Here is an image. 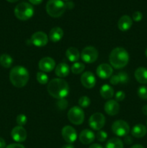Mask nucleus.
<instances>
[{
  "mask_svg": "<svg viewBox=\"0 0 147 148\" xmlns=\"http://www.w3.org/2000/svg\"><path fill=\"white\" fill-rule=\"evenodd\" d=\"M110 63L115 69H122L129 62V54L125 49L117 47L111 51L109 57Z\"/></svg>",
  "mask_w": 147,
  "mask_h": 148,
  "instance_id": "3",
  "label": "nucleus"
},
{
  "mask_svg": "<svg viewBox=\"0 0 147 148\" xmlns=\"http://www.w3.org/2000/svg\"><path fill=\"white\" fill-rule=\"evenodd\" d=\"M113 72L112 66L106 63L101 64L96 69L97 75L101 79H108L110 77Z\"/></svg>",
  "mask_w": 147,
  "mask_h": 148,
  "instance_id": "13",
  "label": "nucleus"
},
{
  "mask_svg": "<svg viewBox=\"0 0 147 148\" xmlns=\"http://www.w3.org/2000/svg\"><path fill=\"white\" fill-rule=\"evenodd\" d=\"M38 67L43 72H50L56 67V62L51 57L46 56L39 61Z\"/></svg>",
  "mask_w": 147,
  "mask_h": 148,
  "instance_id": "12",
  "label": "nucleus"
},
{
  "mask_svg": "<svg viewBox=\"0 0 147 148\" xmlns=\"http://www.w3.org/2000/svg\"><path fill=\"white\" fill-rule=\"evenodd\" d=\"M29 1L31 4H34V5H37V4H40L43 1V0H29Z\"/></svg>",
  "mask_w": 147,
  "mask_h": 148,
  "instance_id": "40",
  "label": "nucleus"
},
{
  "mask_svg": "<svg viewBox=\"0 0 147 148\" xmlns=\"http://www.w3.org/2000/svg\"><path fill=\"white\" fill-rule=\"evenodd\" d=\"M47 90L53 98L63 99L69 95V86L68 82L62 78H55L49 82Z\"/></svg>",
  "mask_w": 147,
  "mask_h": 148,
  "instance_id": "1",
  "label": "nucleus"
},
{
  "mask_svg": "<svg viewBox=\"0 0 147 148\" xmlns=\"http://www.w3.org/2000/svg\"><path fill=\"white\" fill-rule=\"evenodd\" d=\"M16 121H17L18 126L23 127L27 123V118L24 114H19L17 116V118H16Z\"/></svg>",
  "mask_w": 147,
  "mask_h": 148,
  "instance_id": "31",
  "label": "nucleus"
},
{
  "mask_svg": "<svg viewBox=\"0 0 147 148\" xmlns=\"http://www.w3.org/2000/svg\"><path fill=\"white\" fill-rule=\"evenodd\" d=\"M68 101H66L65 98L63 99H59L58 102L56 103V106H57L58 108L60 110H65L68 106Z\"/></svg>",
  "mask_w": 147,
  "mask_h": 148,
  "instance_id": "34",
  "label": "nucleus"
},
{
  "mask_svg": "<svg viewBox=\"0 0 147 148\" xmlns=\"http://www.w3.org/2000/svg\"><path fill=\"white\" fill-rule=\"evenodd\" d=\"M61 148H74V147L71 144H66L65 145H63Z\"/></svg>",
  "mask_w": 147,
  "mask_h": 148,
  "instance_id": "45",
  "label": "nucleus"
},
{
  "mask_svg": "<svg viewBox=\"0 0 147 148\" xmlns=\"http://www.w3.org/2000/svg\"><path fill=\"white\" fill-rule=\"evenodd\" d=\"M27 132L25 129L20 126H17L12 129L11 132V137L17 143H22L27 139Z\"/></svg>",
  "mask_w": 147,
  "mask_h": 148,
  "instance_id": "14",
  "label": "nucleus"
},
{
  "mask_svg": "<svg viewBox=\"0 0 147 148\" xmlns=\"http://www.w3.org/2000/svg\"><path fill=\"white\" fill-rule=\"evenodd\" d=\"M81 82L84 88L91 89L96 85V78L92 72H85L81 76Z\"/></svg>",
  "mask_w": 147,
  "mask_h": 148,
  "instance_id": "15",
  "label": "nucleus"
},
{
  "mask_svg": "<svg viewBox=\"0 0 147 148\" xmlns=\"http://www.w3.org/2000/svg\"><path fill=\"white\" fill-rule=\"evenodd\" d=\"M14 14L17 19L24 21L33 17L34 14V9L29 3H20L14 8Z\"/></svg>",
  "mask_w": 147,
  "mask_h": 148,
  "instance_id": "5",
  "label": "nucleus"
},
{
  "mask_svg": "<svg viewBox=\"0 0 147 148\" xmlns=\"http://www.w3.org/2000/svg\"><path fill=\"white\" fill-rule=\"evenodd\" d=\"M80 57L85 63L92 64L97 59L98 51L93 46H86L82 50Z\"/></svg>",
  "mask_w": 147,
  "mask_h": 148,
  "instance_id": "8",
  "label": "nucleus"
},
{
  "mask_svg": "<svg viewBox=\"0 0 147 148\" xmlns=\"http://www.w3.org/2000/svg\"><path fill=\"white\" fill-rule=\"evenodd\" d=\"M6 148H25L22 145L19 143H13V144L9 145Z\"/></svg>",
  "mask_w": 147,
  "mask_h": 148,
  "instance_id": "38",
  "label": "nucleus"
},
{
  "mask_svg": "<svg viewBox=\"0 0 147 148\" xmlns=\"http://www.w3.org/2000/svg\"><path fill=\"white\" fill-rule=\"evenodd\" d=\"M30 41L36 47H43L47 45L48 37L44 32L37 31L32 35Z\"/></svg>",
  "mask_w": 147,
  "mask_h": 148,
  "instance_id": "10",
  "label": "nucleus"
},
{
  "mask_svg": "<svg viewBox=\"0 0 147 148\" xmlns=\"http://www.w3.org/2000/svg\"><path fill=\"white\" fill-rule=\"evenodd\" d=\"M105 148H123V143L120 139L113 137L108 140L105 145Z\"/></svg>",
  "mask_w": 147,
  "mask_h": 148,
  "instance_id": "25",
  "label": "nucleus"
},
{
  "mask_svg": "<svg viewBox=\"0 0 147 148\" xmlns=\"http://www.w3.org/2000/svg\"><path fill=\"white\" fill-rule=\"evenodd\" d=\"M132 18L133 20H134L135 22H139L142 20L143 18V14L141 12L139 11H136L135 12H133L132 15Z\"/></svg>",
  "mask_w": 147,
  "mask_h": 148,
  "instance_id": "36",
  "label": "nucleus"
},
{
  "mask_svg": "<svg viewBox=\"0 0 147 148\" xmlns=\"http://www.w3.org/2000/svg\"><path fill=\"white\" fill-rule=\"evenodd\" d=\"M66 9V4L62 0H48L46 4V11L52 17H61Z\"/></svg>",
  "mask_w": 147,
  "mask_h": 148,
  "instance_id": "4",
  "label": "nucleus"
},
{
  "mask_svg": "<svg viewBox=\"0 0 147 148\" xmlns=\"http://www.w3.org/2000/svg\"><path fill=\"white\" fill-rule=\"evenodd\" d=\"M85 69V65L84 64L82 63V62H76L75 63H74L72 64L71 68V70L75 75H79L81 74Z\"/></svg>",
  "mask_w": 147,
  "mask_h": 148,
  "instance_id": "27",
  "label": "nucleus"
},
{
  "mask_svg": "<svg viewBox=\"0 0 147 148\" xmlns=\"http://www.w3.org/2000/svg\"><path fill=\"white\" fill-rule=\"evenodd\" d=\"M133 25V20L128 15H123L119 19L118 27L121 31H127Z\"/></svg>",
  "mask_w": 147,
  "mask_h": 148,
  "instance_id": "18",
  "label": "nucleus"
},
{
  "mask_svg": "<svg viewBox=\"0 0 147 148\" xmlns=\"http://www.w3.org/2000/svg\"><path fill=\"white\" fill-rule=\"evenodd\" d=\"M146 126H147V121H146Z\"/></svg>",
  "mask_w": 147,
  "mask_h": 148,
  "instance_id": "50",
  "label": "nucleus"
},
{
  "mask_svg": "<svg viewBox=\"0 0 147 148\" xmlns=\"http://www.w3.org/2000/svg\"><path fill=\"white\" fill-rule=\"evenodd\" d=\"M64 1H67V0H64Z\"/></svg>",
  "mask_w": 147,
  "mask_h": 148,
  "instance_id": "49",
  "label": "nucleus"
},
{
  "mask_svg": "<svg viewBox=\"0 0 147 148\" xmlns=\"http://www.w3.org/2000/svg\"><path fill=\"white\" fill-rule=\"evenodd\" d=\"M6 147V143L4 140L0 137V148H4Z\"/></svg>",
  "mask_w": 147,
  "mask_h": 148,
  "instance_id": "41",
  "label": "nucleus"
},
{
  "mask_svg": "<svg viewBox=\"0 0 147 148\" xmlns=\"http://www.w3.org/2000/svg\"><path fill=\"white\" fill-rule=\"evenodd\" d=\"M105 124V117L101 113H95L89 119V127L94 130L99 131Z\"/></svg>",
  "mask_w": 147,
  "mask_h": 148,
  "instance_id": "9",
  "label": "nucleus"
},
{
  "mask_svg": "<svg viewBox=\"0 0 147 148\" xmlns=\"http://www.w3.org/2000/svg\"><path fill=\"white\" fill-rule=\"evenodd\" d=\"M13 63V59L11 56L8 54H4L0 56V64L4 68H10Z\"/></svg>",
  "mask_w": 147,
  "mask_h": 148,
  "instance_id": "26",
  "label": "nucleus"
},
{
  "mask_svg": "<svg viewBox=\"0 0 147 148\" xmlns=\"http://www.w3.org/2000/svg\"><path fill=\"white\" fill-rule=\"evenodd\" d=\"M138 97L143 100H147V87L141 86L138 88L137 91Z\"/></svg>",
  "mask_w": 147,
  "mask_h": 148,
  "instance_id": "30",
  "label": "nucleus"
},
{
  "mask_svg": "<svg viewBox=\"0 0 147 148\" xmlns=\"http://www.w3.org/2000/svg\"><path fill=\"white\" fill-rule=\"evenodd\" d=\"M66 4V8L72 9L74 7V4L72 2H68L67 4Z\"/></svg>",
  "mask_w": 147,
  "mask_h": 148,
  "instance_id": "43",
  "label": "nucleus"
},
{
  "mask_svg": "<svg viewBox=\"0 0 147 148\" xmlns=\"http://www.w3.org/2000/svg\"><path fill=\"white\" fill-rule=\"evenodd\" d=\"M105 111L106 114L110 116H115L119 113L120 105L118 101L114 100H109L105 104Z\"/></svg>",
  "mask_w": 147,
  "mask_h": 148,
  "instance_id": "16",
  "label": "nucleus"
},
{
  "mask_svg": "<svg viewBox=\"0 0 147 148\" xmlns=\"http://www.w3.org/2000/svg\"><path fill=\"white\" fill-rule=\"evenodd\" d=\"M7 1H9V2H11V3H14V2H16V1H17L18 0H7Z\"/></svg>",
  "mask_w": 147,
  "mask_h": 148,
  "instance_id": "47",
  "label": "nucleus"
},
{
  "mask_svg": "<svg viewBox=\"0 0 147 148\" xmlns=\"http://www.w3.org/2000/svg\"><path fill=\"white\" fill-rule=\"evenodd\" d=\"M70 68L66 63H59L55 68V74L60 78L66 77L69 75Z\"/></svg>",
  "mask_w": 147,
  "mask_h": 148,
  "instance_id": "20",
  "label": "nucleus"
},
{
  "mask_svg": "<svg viewBox=\"0 0 147 148\" xmlns=\"http://www.w3.org/2000/svg\"><path fill=\"white\" fill-rule=\"evenodd\" d=\"M69 121L75 125H80L84 121V112L81 107L74 106L69 109L67 114Z\"/></svg>",
  "mask_w": 147,
  "mask_h": 148,
  "instance_id": "6",
  "label": "nucleus"
},
{
  "mask_svg": "<svg viewBox=\"0 0 147 148\" xmlns=\"http://www.w3.org/2000/svg\"><path fill=\"white\" fill-rule=\"evenodd\" d=\"M142 112L144 115L147 116V105H145L142 108Z\"/></svg>",
  "mask_w": 147,
  "mask_h": 148,
  "instance_id": "44",
  "label": "nucleus"
},
{
  "mask_svg": "<svg viewBox=\"0 0 147 148\" xmlns=\"http://www.w3.org/2000/svg\"><path fill=\"white\" fill-rule=\"evenodd\" d=\"M95 137H96L98 141L102 143V142H105L107 140V138H108V134L106 133V132L99 130V131L97 132Z\"/></svg>",
  "mask_w": 147,
  "mask_h": 148,
  "instance_id": "32",
  "label": "nucleus"
},
{
  "mask_svg": "<svg viewBox=\"0 0 147 148\" xmlns=\"http://www.w3.org/2000/svg\"><path fill=\"white\" fill-rule=\"evenodd\" d=\"M115 100L116 101H122L125 99V94L123 91L119 90L115 93Z\"/></svg>",
  "mask_w": 147,
  "mask_h": 148,
  "instance_id": "35",
  "label": "nucleus"
},
{
  "mask_svg": "<svg viewBox=\"0 0 147 148\" xmlns=\"http://www.w3.org/2000/svg\"><path fill=\"white\" fill-rule=\"evenodd\" d=\"M10 80L16 88H23L29 80V72L24 66H14L10 72Z\"/></svg>",
  "mask_w": 147,
  "mask_h": 148,
  "instance_id": "2",
  "label": "nucleus"
},
{
  "mask_svg": "<svg viewBox=\"0 0 147 148\" xmlns=\"http://www.w3.org/2000/svg\"><path fill=\"white\" fill-rule=\"evenodd\" d=\"M145 54H146V57H147V49H146V51H145Z\"/></svg>",
  "mask_w": 147,
  "mask_h": 148,
  "instance_id": "48",
  "label": "nucleus"
},
{
  "mask_svg": "<svg viewBox=\"0 0 147 148\" xmlns=\"http://www.w3.org/2000/svg\"><path fill=\"white\" fill-rule=\"evenodd\" d=\"M135 79L141 84H147V69L146 67H138L134 73Z\"/></svg>",
  "mask_w": 147,
  "mask_h": 148,
  "instance_id": "19",
  "label": "nucleus"
},
{
  "mask_svg": "<svg viewBox=\"0 0 147 148\" xmlns=\"http://www.w3.org/2000/svg\"><path fill=\"white\" fill-rule=\"evenodd\" d=\"M147 129L143 124H136L131 130V134L135 138H142L146 134Z\"/></svg>",
  "mask_w": 147,
  "mask_h": 148,
  "instance_id": "22",
  "label": "nucleus"
},
{
  "mask_svg": "<svg viewBox=\"0 0 147 148\" xmlns=\"http://www.w3.org/2000/svg\"><path fill=\"white\" fill-rule=\"evenodd\" d=\"M118 76L120 79V83L121 84H126L129 80V77L126 72H120L118 74Z\"/></svg>",
  "mask_w": 147,
  "mask_h": 148,
  "instance_id": "33",
  "label": "nucleus"
},
{
  "mask_svg": "<svg viewBox=\"0 0 147 148\" xmlns=\"http://www.w3.org/2000/svg\"><path fill=\"white\" fill-rule=\"evenodd\" d=\"M36 79L37 82L41 85H46L48 82V77L45 72H37Z\"/></svg>",
  "mask_w": 147,
  "mask_h": 148,
  "instance_id": "28",
  "label": "nucleus"
},
{
  "mask_svg": "<svg viewBox=\"0 0 147 148\" xmlns=\"http://www.w3.org/2000/svg\"><path fill=\"white\" fill-rule=\"evenodd\" d=\"M124 142H125V143L126 145H131V144H132L133 140H132V138H131V137L126 135L125 137V138H124Z\"/></svg>",
  "mask_w": 147,
  "mask_h": 148,
  "instance_id": "39",
  "label": "nucleus"
},
{
  "mask_svg": "<svg viewBox=\"0 0 147 148\" xmlns=\"http://www.w3.org/2000/svg\"><path fill=\"white\" fill-rule=\"evenodd\" d=\"M79 105L82 108H86V107L89 106L91 103V101L89 99V97L87 96H82L79 99Z\"/></svg>",
  "mask_w": 147,
  "mask_h": 148,
  "instance_id": "29",
  "label": "nucleus"
},
{
  "mask_svg": "<svg viewBox=\"0 0 147 148\" xmlns=\"http://www.w3.org/2000/svg\"><path fill=\"white\" fill-rule=\"evenodd\" d=\"M101 96L105 99H110L114 95V89L112 86L105 84L102 85L99 90Z\"/></svg>",
  "mask_w": 147,
  "mask_h": 148,
  "instance_id": "24",
  "label": "nucleus"
},
{
  "mask_svg": "<svg viewBox=\"0 0 147 148\" xmlns=\"http://www.w3.org/2000/svg\"><path fill=\"white\" fill-rule=\"evenodd\" d=\"M89 148H103L102 145H100L99 144H97V143H95V144H92L89 146Z\"/></svg>",
  "mask_w": 147,
  "mask_h": 148,
  "instance_id": "42",
  "label": "nucleus"
},
{
  "mask_svg": "<svg viewBox=\"0 0 147 148\" xmlns=\"http://www.w3.org/2000/svg\"><path fill=\"white\" fill-rule=\"evenodd\" d=\"M95 134L89 130H84L79 134V141L83 145H89L93 143Z\"/></svg>",
  "mask_w": 147,
  "mask_h": 148,
  "instance_id": "17",
  "label": "nucleus"
},
{
  "mask_svg": "<svg viewBox=\"0 0 147 148\" xmlns=\"http://www.w3.org/2000/svg\"><path fill=\"white\" fill-rule=\"evenodd\" d=\"M112 131L118 137H125L130 132V127L123 120H117L112 124Z\"/></svg>",
  "mask_w": 147,
  "mask_h": 148,
  "instance_id": "7",
  "label": "nucleus"
},
{
  "mask_svg": "<svg viewBox=\"0 0 147 148\" xmlns=\"http://www.w3.org/2000/svg\"><path fill=\"white\" fill-rule=\"evenodd\" d=\"M66 56L70 62H76L80 58L81 54L76 48L70 47L66 50Z\"/></svg>",
  "mask_w": 147,
  "mask_h": 148,
  "instance_id": "23",
  "label": "nucleus"
},
{
  "mask_svg": "<svg viewBox=\"0 0 147 148\" xmlns=\"http://www.w3.org/2000/svg\"><path fill=\"white\" fill-rule=\"evenodd\" d=\"M61 135L68 144H72L77 139V133L71 126H65L61 130Z\"/></svg>",
  "mask_w": 147,
  "mask_h": 148,
  "instance_id": "11",
  "label": "nucleus"
},
{
  "mask_svg": "<svg viewBox=\"0 0 147 148\" xmlns=\"http://www.w3.org/2000/svg\"><path fill=\"white\" fill-rule=\"evenodd\" d=\"M63 36V31L60 27H54L50 30L49 39L53 42H59Z\"/></svg>",
  "mask_w": 147,
  "mask_h": 148,
  "instance_id": "21",
  "label": "nucleus"
},
{
  "mask_svg": "<svg viewBox=\"0 0 147 148\" xmlns=\"http://www.w3.org/2000/svg\"><path fill=\"white\" fill-rule=\"evenodd\" d=\"M131 148H144V146H142L141 145H133Z\"/></svg>",
  "mask_w": 147,
  "mask_h": 148,
  "instance_id": "46",
  "label": "nucleus"
},
{
  "mask_svg": "<svg viewBox=\"0 0 147 148\" xmlns=\"http://www.w3.org/2000/svg\"><path fill=\"white\" fill-rule=\"evenodd\" d=\"M110 82L112 85H116L120 83V79L119 77H118V75H112L110 77Z\"/></svg>",
  "mask_w": 147,
  "mask_h": 148,
  "instance_id": "37",
  "label": "nucleus"
}]
</instances>
